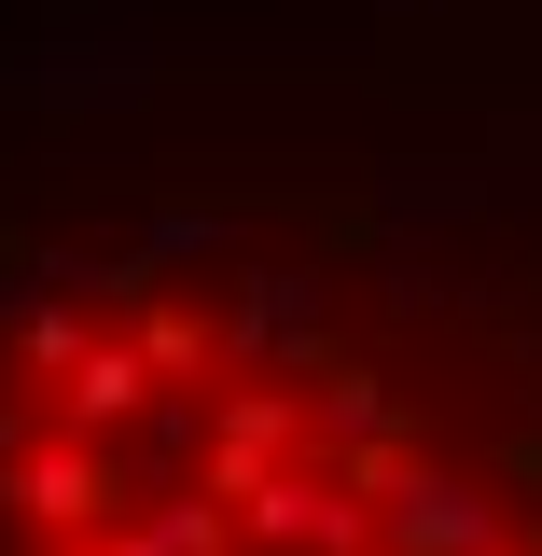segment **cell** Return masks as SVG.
Segmentation results:
<instances>
[{"instance_id": "obj_1", "label": "cell", "mask_w": 542, "mask_h": 556, "mask_svg": "<svg viewBox=\"0 0 542 556\" xmlns=\"http://www.w3.org/2000/svg\"><path fill=\"white\" fill-rule=\"evenodd\" d=\"M0 556H542V265L0 84Z\"/></svg>"}]
</instances>
